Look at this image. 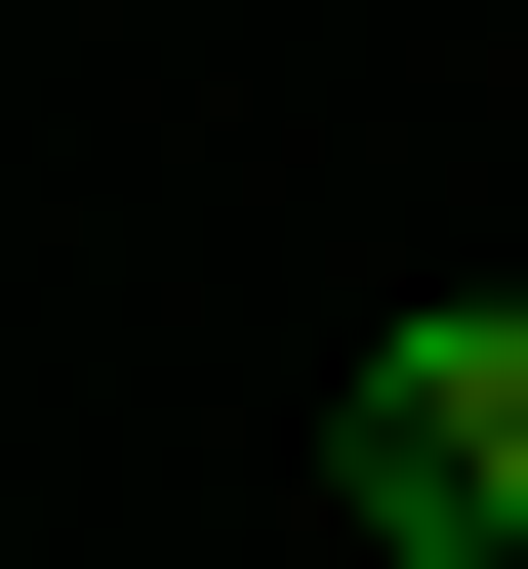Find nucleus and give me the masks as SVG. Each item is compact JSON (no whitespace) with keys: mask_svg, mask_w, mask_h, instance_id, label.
I'll use <instances>...</instances> for the list:
<instances>
[{"mask_svg":"<svg viewBox=\"0 0 528 569\" xmlns=\"http://www.w3.org/2000/svg\"><path fill=\"white\" fill-rule=\"evenodd\" d=\"M326 529L366 569H528V284H447V326L326 367Z\"/></svg>","mask_w":528,"mask_h":569,"instance_id":"1","label":"nucleus"}]
</instances>
